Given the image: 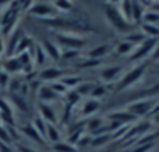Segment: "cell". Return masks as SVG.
Returning <instances> with one entry per match:
<instances>
[{
  "label": "cell",
  "mask_w": 159,
  "mask_h": 152,
  "mask_svg": "<svg viewBox=\"0 0 159 152\" xmlns=\"http://www.w3.org/2000/svg\"><path fill=\"white\" fill-rule=\"evenodd\" d=\"M45 25L52 27V28H58L62 30L64 33H72V32H84L89 30V24L84 19H69V17H52V19H45L41 21Z\"/></svg>",
  "instance_id": "cell-1"
},
{
  "label": "cell",
  "mask_w": 159,
  "mask_h": 152,
  "mask_svg": "<svg viewBox=\"0 0 159 152\" xmlns=\"http://www.w3.org/2000/svg\"><path fill=\"white\" fill-rule=\"evenodd\" d=\"M106 19H108V22H109L119 33H126V35H128V33H131L133 28H134L133 24L126 22V21L120 16V13L117 11L116 7H106Z\"/></svg>",
  "instance_id": "cell-2"
},
{
  "label": "cell",
  "mask_w": 159,
  "mask_h": 152,
  "mask_svg": "<svg viewBox=\"0 0 159 152\" xmlns=\"http://www.w3.org/2000/svg\"><path fill=\"white\" fill-rule=\"evenodd\" d=\"M145 71H147V66H145V64H139V66H136L134 69H131L128 74H125L123 77L120 79L119 91L126 90V88H131L133 85H136V83L143 77V75H145Z\"/></svg>",
  "instance_id": "cell-3"
},
{
  "label": "cell",
  "mask_w": 159,
  "mask_h": 152,
  "mask_svg": "<svg viewBox=\"0 0 159 152\" xmlns=\"http://www.w3.org/2000/svg\"><path fill=\"white\" fill-rule=\"evenodd\" d=\"M56 41L59 46L64 47V50H80L83 49L86 41L81 36H76L75 33H61L56 35Z\"/></svg>",
  "instance_id": "cell-4"
},
{
  "label": "cell",
  "mask_w": 159,
  "mask_h": 152,
  "mask_svg": "<svg viewBox=\"0 0 159 152\" xmlns=\"http://www.w3.org/2000/svg\"><path fill=\"white\" fill-rule=\"evenodd\" d=\"M157 47V39H153V38H147L142 44L136 46L134 52L129 55V60L131 61H140L142 58L151 55L154 52V49Z\"/></svg>",
  "instance_id": "cell-5"
},
{
  "label": "cell",
  "mask_w": 159,
  "mask_h": 152,
  "mask_svg": "<svg viewBox=\"0 0 159 152\" xmlns=\"http://www.w3.org/2000/svg\"><path fill=\"white\" fill-rule=\"evenodd\" d=\"M28 13H30L31 16L38 17L39 21H45V19H52V17H55L58 11L53 8L52 3H42V2L36 3V2H34V5L31 7V10H30Z\"/></svg>",
  "instance_id": "cell-6"
},
{
  "label": "cell",
  "mask_w": 159,
  "mask_h": 152,
  "mask_svg": "<svg viewBox=\"0 0 159 152\" xmlns=\"http://www.w3.org/2000/svg\"><path fill=\"white\" fill-rule=\"evenodd\" d=\"M153 105H154V101L142 99V101H136V102L129 104V107H128V110H126V111H128V113H131L133 116L139 118V116H143V115L151 113Z\"/></svg>",
  "instance_id": "cell-7"
},
{
  "label": "cell",
  "mask_w": 159,
  "mask_h": 152,
  "mask_svg": "<svg viewBox=\"0 0 159 152\" xmlns=\"http://www.w3.org/2000/svg\"><path fill=\"white\" fill-rule=\"evenodd\" d=\"M64 77V72L59 67H47L39 72V79L42 82H59Z\"/></svg>",
  "instance_id": "cell-8"
},
{
  "label": "cell",
  "mask_w": 159,
  "mask_h": 152,
  "mask_svg": "<svg viewBox=\"0 0 159 152\" xmlns=\"http://www.w3.org/2000/svg\"><path fill=\"white\" fill-rule=\"evenodd\" d=\"M41 47H42V50L45 52L47 58H52L53 61H58V60L61 58V49H59L58 44H55V42L48 41V39H44V41L41 42Z\"/></svg>",
  "instance_id": "cell-9"
},
{
  "label": "cell",
  "mask_w": 159,
  "mask_h": 152,
  "mask_svg": "<svg viewBox=\"0 0 159 152\" xmlns=\"http://www.w3.org/2000/svg\"><path fill=\"white\" fill-rule=\"evenodd\" d=\"M39 118L44 119L47 124H55L56 125V113L50 104H41L39 105Z\"/></svg>",
  "instance_id": "cell-10"
},
{
  "label": "cell",
  "mask_w": 159,
  "mask_h": 152,
  "mask_svg": "<svg viewBox=\"0 0 159 152\" xmlns=\"http://www.w3.org/2000/svg\"><path fill=\"white\" fill-rule=\"evenodd\" d=\"M117 5H119V7H116V8H117V11L120 13V16H122L126 22L133 24V2H129V0H122V2H119ZM133 25H134V24H133Z\"/></svg>",
  "instance_id": "cell-11"
},
{
  "label": "cell",
  "mask_w": 159,
  "mask_h": 152,
  "mask_svg": "<svg viewBox=\"0 0 159 152\" xmlns=\"http://www.w3.org/2000/svg\"><path fill=\"white\" fill-rule=\"evenodd\" d=\"M120 74H122V66H109L100 72V77L105 82H114L120 77Z\"/></svg>",
  "instance_id": "cell-12"
},
{
  "label": "cell",
  "mask_w": 159,
  "mask_h": 152,
  "mask_svg": "<svg viewBox=\"0 0 159 152\" xmlns=\"http://www.w3.org/2000/svg\"><path fill=\"white\" fill-rule=\"evenodd\" d=\"M20 69H24V66H22L19 56H16V55L10 56V58L3 63V71L8 72V74H11V72H19Z\"/></svg>",
  "instance_id": "cell-13"
},
{
  "label": "cell",
  "mask_w": 159,
  "mask_h": 152,
  "mask_svg": "<svg viewBox=\"0 0 159 152\" xmlns=\"http://www.w3.org/2000/svg\"><path fill=\"white\" fill-rule=\"evenodd\" d=\"M111 50H112V47H111L109 44H102V46L92 49V50L88 53V58H91V60H100V58L106 56Z\"/></svg>",
  "instance_id": "cell-14"
},
{
  "label": "cell",
  "mask_w": 159,
  "mask_h": 152,
  "mask_svg": "<svg viewBox=\"0 0 159 152\" xmlns=\"http://www.w3.org/2000/svg\"><path fill=\"white\" fill-rule=\"evenodd\" d=\"M56 99H58V94L53 93L50 86H42L39 90V101L42 104H50L52 105V102H55Z\"/></svg>",
  "instance_id": "cell-15"
},
{
  "label": "cell",
  "mask_w": 159,
  "mask_h": 152,
  "mask_svg": "<svg viewBox=\"0 0 159 152\" xmlns=\"http://www.w3.org/2000/svg\"><path fill=\"white\" fill-rule=\"evenodd\" d=\"M109 118H111V121L119 122V124H122V125H125V124L133 122L134 119H137L136 116H133V115L128 113V111H116V113H112Z\"/></svg>",
  "instance_id": "cell-16"
},
{
  "label": "cell",
  "mask_w": 159,
  "mask_h": 152,
  "mask_svg": "<svg viewBox=\"0 0 159 152\" xmlns=\"http://www.w3.org/2000/svg\"><path fill=\"white\" fill-rule=\"evenodd\" d=\"M98 108H100V102H98V101H95V99H88V101L84 102L83 108H81V115L89 118V116H92L94 113H97Z\"/></svg>",
  "instance_id": "cell-17"
},
{
  "label": "cell",
  "mask_w": 159,
  "mask_h": 152,
  "mask_svg": "<svg viewBox=\"0 0 159 152\" xmlns=\"http://www.w3.org/2000/svg\"><path fill=\"white\" fill-rule=\"evenodd\" d=\"M143 14H145L143 2H133V24H139V22H142Z\"/></svg>",
  "instance_id": "cell-18"
},
{
  "label": "cell",
  "mask_w": 159,
  "mask_h": 152,
  "mask_svg": "<svg viewBox=\"0 0 159 152\" xmlns=\"http://www.w3.org/2000/svg\"><path fill=\"white\" fill-rule=\"evenodd\" d=\"M140 32L145 35V38H153V39H157V36H159V27H157V25L142 24V25H140Z\"/></svg>",
  "instance_id": "cell-19"
},
{
  "label": "cell",
  "mask_w": 159,
  "mask_h": 152,
  "mask_svg": "<svg viewBox=\"0 0 159 152\" xmlns=\"http://www.w3.org/2000/svg\"><path fill=\"white\" fill-rule=\"evenodd\" d=\"M69 91H72V90H76L80 85H81L83 82H81V79H80V77H66V75H64V77L59 80Z\"/></svg>",
  "instance_id": "cell-20"
},
{
  "label": "cell",
  "mask_w": 159,
  "mask_h": 152,
  "mask_svg": "<svg viewBox=\"0 0 159 152\" xmlns=\"http://www.w3.org/2000/svg\"><path fill=\"white\" fill-rule=\"evenodd\" d=\"M31 44H33V39H31L30 36H22L20 41H19V44H17V47H16L14 55H20V53H24V52H28L30 47H31Z\"/></svg>",
  "instance_id": "cell-21"
},
{
  "label": "cell",
  "mask_w": 159,
  "mask_h": 152,
  "mask_svg": "<svg viewBox=\"0 0 159 152\" xmlns=\"http://www.w3.org/2000/svg\"><path fill=\"white\" fill-rule=\"evenodd\" d=\"M33 127H34V130L45 140V136H47V122L44 121V119H41V118H34L31 122H30ZM47 141V140H45Z\"/></svg>",
  "instance_id": "cell-22"
},
{
  "label": "cell",
  "mask_w": 159,
  "mask_h": 152,
  "mask_svg": "<svg viewBox=\"0 0 159 152\" xmlns=\"http://www.w3.org/2000/svg\"><path fill=\"white\" fill-rule=\"evenodd\" d=\"M147 38H145V35L142 33V32H131V33H128L126 36H125V41L126 42H129V44H133V46H139V44H142L143 41H145Z\"/></svg>",
  "instance_id": "cell-23"
},
{
  "label": "cell",
  "mask_w": 159,
  "mask_h": 152,
  "mask_svg": "<svg viewBox=\"0 0 159 152\" xmlns=\"http://www.w3.org/2000/svg\"><path fill=\"white\" fill-rule=\"evenodd\" d=\"M22 130H24V133H25L27 136H30L33 141L41 143V144H44V143H45V140H44V138H42V136H41V135H39L36 130H34V127H33L31 124H27L25 127H22Z\"/></svg>",
  "instance_id": "cell-24"
},
{
  "label": "cell",
  "mask_w": 159,
  "mask_h": 152,
  "mask_svg": "<svg viewBox=\"0 0 159 152\" xmlns=\"http://www.w3.org/2000/svg\"><path fill=\"white\" fill-rule=\"evenodd\" d=\"M114 136H112V133H100V135H97V136H94L92 138V147H100V146H105L106 143H109L111 140H112Z\"/></svg>",
  "instance_id": "cell-25"
},
{
  "label": "cell",
  "mask_w": 159,
  "mask_h": 152,
  "mask_svg": "<svg viewBox=\"0 0 159 152\" xmlns=\"http://www.w3.org/2000/svg\"><path fill=\"white\" fill-rule=\"evenodd\" d=\"M53 150L55 152H78L76 146L67 143V141H58L53 144Z\"/></svg>",
  "instance_id": "cell-26"
},
{
  "label": "cell",
  "mask_w": 159,
  "mask_h": 152,
  "mask_svg": "<svg viewBox=\"0 0 159 152\" xmlns=\"http://www.w3.org/2000/svg\"><path fill=\"white\" fill-rule=\"evenodd\" d=\"M59 138H61V133L58 132V127L55 124H47V136H45V140H48V141H52L55 144V143L59 141Z\"/></svg>",
  "instance_id": "cell-27"
},
{
  "label": "cell",
  "mask_w": 159,
  "mask_h": 152,
  "mask_svg": "<svg viewBox=\"0 0 159 152\" xmlns=\"http://www.w3.org/2000/svg\"><path fill=\"white\" fill-rule=\"evenodd\" d=\"M34 50H36V56H34V64L36 66H44L45 63H47V55H45V52L42 50V47H41V44H36L34 46Z\"/></svg>",
  "instance_id": "cell-28"
},
{
  "label": "cell",
  "mask_w": 159,
  "mask_h": 152,
  "mask_svg": "<svg viewBox=\"0 0 159 152\" xmlns=\"http://www.w3.org/2000/svg\"><path fill=\"white\" fill-rule=\"evenodd\" d=\"M142 24H150V25H157L159 24V13L150 10V11H145L143 14V19H142Z\"/></svg>",
  "instance_id": "cell-29"
},
{
  "label": "cell",
  "mask_w": 159,
  "mask_h": 152,
  "mask_svg": "<svg viewBox=\"0 0 159 152\" xmlns=\"http://www.w3.org/2000/svg\"><path fill=\"white\" fill-rule=\"evenodd\" d=\"M134 49H136V46H133V44H129V42L123 41V42H120V44L117 46L116 52H117L119 55H128V56H129V55L134 52Z\"/></svg>",
  "instance_id": "cell-30"
},
{
  "label": "cell",
  "mask_w": 159,
  "mask_h": 152,
  "mask_svg": "<svg viewBox=\"0 0 159 152\" xmlns=\"http://www.w3.org/2000/svg\"><path fill=\"white\" fill-rule=\"evenodd\" d=\"M52 5H53V8H55L56 11H64V13H67V11L72 10V2H66V0H56V2H52Z\"/></svg>",
  "instance_id": "cell-31"
},
{
  "label": "cell",
  "mask_w": 159,
  "mask_h": 152,
  "mask_svg": "<svg viewBox=\"0 0 159 152\" xmlns=\"http://www.w3.org/2000/svg\"><path fill=\"white\" fill-rule=\"evenodd\" d=\"M11 101H13V105L17 107L20 111H25L27 110V102H25V97H22L20 94H14L11 96Z\"/></svg>",
  "instance_id": "cell-32"
},
{
  "label": "cell",
  "mask_w": 159,
  "mask_h": 152,
  "mask_svg": "<svg viewBox=\"0 0 159 152\" xmlns=\"http://www.w3.org/2000/svg\"><path fill=\"white\" fill-rule=\"evenodd\" d=\"M94 88H95V85H94V83H84V82H83V83L80 85L75 91H76L80 96H86V94H89V96H91V93L94 91Z\"/></svg>",
  "instance_id": "cell-33"
},
{
  "label": "cell",
  "mask_w": 159,
  "mask_h": 152,
  "mask_svg": "<svg viewBox=\"0 0 159 152\" xmlns=\"http://www.w3.org/2000/svg\"><path fill=\"white\" fill-rule=\"evenodd\" d=\"M106 93H108V91H106V86H105V85H95L94 91L91 93V97L95 99V101H98V97H105Z\"/></svg>",
  "instance_id": "cell-34"
},
{
  "label": "cell",
  "mask_w": 159,
  "mask_h": 152,
  "mask_svg": "<svg viewBox=\"0 0 159 152\" xmlns=\"http://www.w3.org/2000/svg\"><path fill=\"white\" fill-rule=\"evenodd\" d=\"M13 140V136H11V133H10V127L8 125H0V141H3V143H10Z\"/></svg>",
  "instance_id": "cell-35"
},
{
  "label": "cell",
  "mask_w": 159,
  "mask_h": 152,
  "mask_svg": "<svg viewBox=\"0 0 159 152\" xmlns=\"http://www.w3.org/2000/svg\"><path fill=\"white\" fill-rule=\"evenodd\" d=\"M66 97H67V105L72 107V105H75V104L80 101V97H81V96H80V94L73 90V91H67V93H66Z\"/></svg>",
  "instance_id": "cell-36"
},
{
  "label": "cell",
  "mask_w": 159,
  "mask_h": 152,
  "mask_svg": "<svg viewBox=\"0 0 159 152\" xmlns=\"http://www.w3.org/2000/svg\"><path fill=\"white\" fill-rule=\"evenodd\" d=\"M50 88H52V91H53V93H56L58 96H59V94H66V93L69 91V90H67L61 82H55V83H52V85H50Z\"/></svg>",
  "instance_id": "cell-37"
},
{
  "label": "cell",
  "mask_w": 159,
  "mask_h": 152,
  "mask_svg": "<svg viewBox=\"0 0 159 152\" xmlns=\"http://www.w3.org/2000/svg\"><path fill=\"white\" fill-rule=\"evenodd\" d=\"M10 82H11V75L5 71H0V86L5 88V86L10 85Z\"/></svg>",
  "instance_id": "cell-38"
},
{
  "label": "cell",
  "mask_w": 159,
  "mask_h": 152,
  "mask_svg": "<svg viewBox=\"0 0 159 152\" xmlns=\"http://www.w3.org/2000/svg\"><path fill=\"white\" fill-rule=\"evenodd\" d=\"M80 55V50H62L61 52V58L62 60H73Z\"/></svg>",
  "instance_id": "cell-39"
},
{
  "label": "cell",
  "mask_w": 159,
  "mask_h": 152,
  "mask_svg": "<svg viewBox=\"0 0 159 152\" xmlns=\"http://www.w3.org/2000/svg\"><path fill=\"white\" fill-rule=\"evenodd\" d=\"M153 146H154L153 141H150V143H142V144H137V147H136L133 152H148V150L153 149Z\"/></svg>",
  "instance_id": "cell-40"
},
{
  "label": "cell",
  "mask_w": 159,
  "mask_h": 152,
  "mask_svg": "<svg viewBox=\"0 0 159 152\" xmlns=\"http://www.w3.org/2000/svg\"><path fill=\"white\" fill-rule=\"evenodd\" d=\"M92 135H83L81 138H80V141L76 143V146H80V147H84V146H89V144H92Z\"/></svg>",
  "instance_id": "cell-41"
},
{
  "label": "cell",
  "mask_w": 159,
  "mask_h": 152,
  "mask_svg": "<svg viewBox=\"0 0 159 152\" xmlns=\"http://www.w3.org/2000/svg\"><path fill=\"white\" fill-rule=\"evenodd\" d=\"M95 66H100V60H91V58H88V61L80 64V67H95Z\"/></svg>",
  "instance_id": "cell-42"
},
{
  "label": "cell",
  "mask_w": 159,
  "mask_h": 152,
  "mask_svg": "<svg viewBox=\"0 0 159 152\" xmlns=\"http://www.w3.org/2000/svg\"><path fill=\"white\" fill-rule=\"evenodd\" d=\"M7 52V44H5V41L0 38V58H2V55Z\"/></svg>",
  "instance_id": "cell-43"
},
{
  "label": "cell",
  "mask_w": 159,
  "mask_h": 152,
  "mask_svg": "<svg viewBox=\"0 0 159 152\" xmlns=\"http://www.w3.org/2000/svg\"><path fill=\"white\" fill-rule=\"evenodd\" d=\"M17 150H19V152H36V150H33L31 147H24V146H17Z\"/></svg>",
  "instance_id": "cell-44"
},
{
  "label": "cell",
  "mask_w": 159,
  "mask_h": 152,
  "mask_svg": "<svg viewBox=\"0 0 159 152\" xmlns=\"http://www.w3.org/2000/svg\"><path fill=\"white\" fill-rule=\"evenodd\" d=\"M151 55H153V60H156V61H159V44H157V47L154 49V52H153Z\"/></svg>",
  "instance_id": "cell-45"
},
{
  "label": "cell",
  "mask_w": 159,
  "mask_h": 152,
  "mask_svg": "<svg viewBox=\"0 0 159 152\" xmlns=\"http://www.w3.org/2000/svg\"><path fill=\"white\" fill-rule=\"evenodd\" d=\"M151 10L159 13V2H151Z\"/></svg>",
  "instance_id": "cell-46"
},
{
  "label": "cell",
  "mask_w": 159,
  "mask_h": 152,
  "mask_svg": "<svg viewBox=\"0 0 159 152\" xmlns=\"http://www.w3.org/2000/svg\"><path fill=\"white\" fill-rule=\"evenodd\" d=\"M2 5H3V2H0V7H2Z\"/></svg>",
  "instance_id": "cell-47"
}]
</instances>
